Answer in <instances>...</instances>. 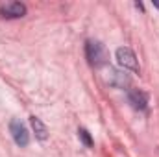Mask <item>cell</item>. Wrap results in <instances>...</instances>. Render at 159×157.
Segmentation results:
<instances>
[{
  "label": "cell",
  "mask_w": 159,
  "mask_h": 157,
  "mask_svg": "<svg viewBox=\"0 0 159 157\" xmlns=\"http://www.w3.org/2000/svg\"><path fill=\"white\" fill-rule=\"evenodd\" d=\"M107 83L111 87H117V89H124L129 85V76L122 70L117 69H109V74H107Z\"/></svg>",
  "instance_id": "8992f818"
},
{
  "label": "cell",
  "mask_w": 159,
  "mask_h": 157,
  "mask_svg": "<svg viewBox=\"0 0 159 157\" xmlns=\"http://www.w3.org/2000/svg\"><path fill=\"white\" fill-rule=\"evenodd\" d=\"M85 56H87L89 63L93 67H96V69L104 67L107 63V59H109V54H107L106 46L102 43H98V41H87V44H85Z\"/></svg>",
  "instance_id": "6da1fadb"
},
{
  "label": "cell",
  "mask_w": 159,
  "mask_h": 157,
  "mask_svg": "<svg viewBox=\"0 0 159 157\" xmlns=\"http://www.w3.org/2000/svg\"><path fill=\"white\" fill-rule=\"evenodd\" d=\"M128 102L131 104L133 109L144 111L146 105H148V94H146L144 91H141V89H131V91L128 92Z\"/></svg>",
  "instance_id": "5b68a950"
},
{
  "label": "cell",
  "mask_w": 159,
  "mask_h": 157,
  "mask_svg": "<svg viewBox=\"0 0 159 157\" xmlns=\"http://www.w3.org/2000/svg\"><path fill=\"white\" fill-rule=\"evenodd\" d=\"M78 135H80V139H81V142L87 146V148H91L93 146V139H91V135H89V131L87 129H78Z\"/></svg>",
  "instance_id": "ba28073f"
},
{
  "label": "cell",
  "mask_w": 159,
  "mask_h": 157,
  "mask_svg": "<svg viewBox=\"0 0 159 157\" xmlns=\"http://www.w3.org/2000/svg\"><path fill=\"white\" fill-rule=\"evenodd\" d=\"M30 122H32V128H34V131H35L37 139L44 141V139L48 137V131H46V126L41 122V118H37V117H30Z\"/></svg>",
  "instance_id": "52a82bcc"
},
{
  "label": "cell",
  "mask_w": 159,
  "mask_h": 157,
  "mask_svg": "<svg viewBox=\"0 0 159 157\" xmlns=\"http://www.w3.org/2000/svg\"><path fill=\"white\" fill-rule=\"evenodd\" d=\"M9 131H11V135H13V141L20 146V148H24V146H28V142H30V133H28V129H26V126L20 122V120H11V124H9Z\"/></svg>",
  "instance_id": "3957f363"
},
{
  "label": "cell",
  "mask_w": 159,
  "mask_h": 157,
  "mask_svg": "<svg viewBox=\"0 0 159 157\" xmlns=\"http://www.w3.org/2000/svg\"><path fill=\"white\" fill-rule=\"evenodd\" d=\"M0 15L4 19H20L26 15V6L20 2H7L0 7Z\"/></svg>",
  "instance_id": "277c9868"
},
{
  "label": "cell",
  "mask_w": 159,
  "mask_h": 157,
  "mask_svg": "<svg viewBox=\"0 0 159 157\" xmlns=\"http://www.w3.org/2000/svg\"><path fill=\"white\" fill-rule=\"evenodd\" d=\"M117 61H119V65L122 69H129V70H133V72L139 70L137 57H135V54L131 52V48H128V46H120L119 50H117Z\"/></svg>",
  "instance_id": "7a4b0ae2"
}]
</instances>
